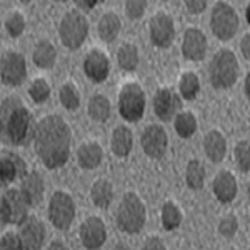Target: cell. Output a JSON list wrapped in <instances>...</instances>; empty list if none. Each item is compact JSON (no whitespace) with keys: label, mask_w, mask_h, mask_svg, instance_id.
I'll list each match as a JSON object with an SVG mask.
<instances>
[{"label":"cell","mask_w":250,"mask_h":250,"mask_svg":"<svg viewBox=\"0 0 250 250\" xmlns=\"http://www.w3.org/2000/svg\"><path fill=\"white\" fill-rule=\"evenodd\" d=\"M29 94L34 102L42 104V102H45L48 99V95H50V87H48V83L43 79H37L32 82V85L29 88Z\"/></svg>","instance_id":"cell-35"},{"label":"cell","mask_w":250,"mask_h":250,"mask_svg":"<svg viewBox=\"0 0 250 250\" xmlns=\"http://www.w3.org/2000/svg\"><path fill=\"white\" fill-rule=\"evenodd\" d=\"M2 134L14 145H27L34 140L35 124L34 117L22 105L19 97H7L2 102Z\"/></svg>","instance_id":"cell-2"},{"label":"cell","mask_w":250,"mask_h":250,"mask_svg":"<svg viewBox=\"0 0 250 250\" xmlns=\"http://www.w3.org/2000/svg\"><path fill=\"white\" fill-rule=\"evenodd\" d=\"M237 229H239V222H237V219L233 215L224 217L219 224V232L224 237H227V239H232V237L235 235Z\"/></svg>","instance_id":"cell-37"},{"label":"cell","mask_w":250,"mask_h":250,"mask_svg":"<svg viewBox=\"0 0 250 250\" xmlns=\"http://www.w3.org/2000/svg\"><path fill=\"white\" fill-rule=\"evenodd\" d=\"M145 205L140 197L128 192L122 197L117 210V225L125 233H139L145 225Z\"/></svg>","instance_id":"cell-3"},{"label":"cell","mask_w":250,"mask_h":250,"mask_svg":"<svg viewBox=\"0 0 250 250\" xmlns=\"http://www.w3.org/2000/svg\"><path fill=\"white\" fill-rule=\"evenodd\" d=\"M120 19L115 14H105L99 22V35L104 42H114L120 34Z\"/></svg>","instance_id":"cell-26"},{"label":"cell","mask_w":250,"mask_h":250,"mask_svg":"<svg viewBox=\"0 0 250 250\" xmlns=\"http://www.w3.org/2000/svg\"><path fill=\"white\" fill-rule=\"evenodd\" d=\"M2 82L5 85L10 87H17L25 80L27 75V65H25V59L22 54L17 52H7L2 57Z\"/></svg>","instance_id":"cell-10"},{"label":"cell","mask_w":250,"mask_h":250,"mask_svg":"<svg viewBox=\"0 0 250 250\" xmlns=\"http://www.w3.org/2000/svg\"><path fill=\"white\" fill-rule=\"evenodd\" d=\"M180 105H182L180 97L170 88H160L154 97V112L164 122H168L170 119H173Z\"/></svg>","instance_id":"cell-17"},{"label":"cell","mask_w":250,"mask_h":250,"mask_svg":"<svg viewBox=\"0 0 250 250\" xmlns=\"http://www.w3.org/2000/svg\"><path fill=\"white\" fill-rule=\"evenodd\" d=\"M5 27H7V32L10 34V37H19L20 34L25 29V19L15 12V14L9 15V19L5 20Z\"/></svg>","instance_id":"cell-36"},{"label":"cell","mask_w":250,"mask_h":250,"mask_svg":"<svg viewBox=\"0 0 250 250\" xmlns=\"http://www.w3.org/2000/svg\"><path fill=\"white\" fill-rule=\"evenodd\" d=\"M104 157V150L97 142H88L83 144L82 147L79 148L77 152V159H79V165L82 168H95L99 167L100 162H102Z\"/></svg>","instance_id":"cell-22"},{"label":"cell","mask_w":250,"mask_h":250,"mask_svg":"<svg viewBox=\"0 0 250 250\" xmlns=\"http://www.w3.org/2000/svg\"><path fill=\"white\" fill-rule=\"evenodd\" d=\"M245 17H247V22L250 23V3H249V7H247V10H245Z\"/></svg>","instance_id":"cell-47"},{"label":"cell","mask_w":250,"mask_h":250,"mask_svg":"<svg viewBox=\"0 0 250 250\" xmlns=\"http://www.w3.org/2000/svg\"><path fill=\"white\" fill-rule=\"evenodd\" d=\"M20 190L25 195V199L29 200V204L32 207L39 205L43 200V192H45V187H43V180L40 177V173L37 172H29L25 179H22V184H20Z\"/></svg>","instance_id":"cell-19"},{"label":"cell","mask_w":250,"mask_h":250,"mask_svg":"<svg viewBox=\"0 0 250 250\" xmlns=\"http://www.w3.org/2000/svg\"><path fill=\"white\" fill-rule=\"evenodd\" d=\"M235 164L242 172H249L250 170V144L242 140L235 145Z\"/></svg>","instance_id":"cell-34"},{"label":"cell","mask_w":250,"mask_h":250,"mask_svg":"<svg viewBox=\"0 0 250 250\" xmlns=\"http://www.w3.org/2000/svg\"><path fill=\"white\" fill-rule=\"evenodd\" d=\"M179 90H180V95H182L185 100L195 99L200 90V80L197 77V74H193V72H185L182 77H180Z\"/></svg>","instance_id":"cell-30"},{"label":"cell","mask_w":250,"mask_h":250,"mask_svg":"<svg viewBox=\"0 0 250 250\" xmlns=\"http://www.w3.org/2000/svg\"><path fill=\"white\" fill-rule=\"evenodd\" d=\"M112 250H130V249H128L127 245H124V244H117Z\"/></svg>","instance_id":"cell-46"},{"label":"cell","mask_w":250,"mask_h":250,"mask_svg":"<svg viewBox=\"0 0 250 250\" xmlns=\"http://www.w3.org/2000/svg\"><path fill=\"white\" fill-rule=\"evenodd\" d=\"M210 27L219 40H230L239 30V15L227 2H217L212 9Z\"/></svg>","instance_id":"cell-7"},{"label":"cell","mask_w":250,"mask_h":250,"mask_svg":"<svg viewBox=\"0 0 250 250\" xmlns=\"http://www.w3.org/2000/svg\"><path fill=\"white\" fill-rule=\"evenodd\" d=\"M70 127L62 117L47 115L37 122L34 147L47 168H59L70 157Z\"/></svg>","instance_id":"cell-1"},{"label":"cell","mask_w":250,"mask_h":250,"mask_svg":"<svg viewBox=\"0 0 250 250\" xmlns=\"http://www.w3.org/2000/svg\"><path fill=\"white\" fill-rule=\"evenodd\" d=\"M117 60H119L120 68H124V70H127V72L135 70L137 65H139V50H137V47L132 45V43H124V45L119 48Z\"/></svg>","instance_id":"cell-28"},{"label":"cell","mask_w":250,"mask_h":250,"mask_svg":"<svg viewBox=\"0 0 250 250\" xmlns=\"http://www.w3.org/2000/svg\"><path fill=\"white\" fill-rule=\"evenodd\" d=\"M240 50H242V54H244V57L250 60V34L244 35V39H242V42H240Z\"/></svg>","instance_id":"cell-42"},{"label":"cell","mask_w":250,"mask_h":250,"mask_svg":"<svg viewBox=\"0 0 250 250\" xmlns=\"http://www.w3.org/2000/svg\"><path fill=\"white\" fill-rule=\"evenodd\" d=\"M32 59H34L35 65L40 68H52L55 63V59H57V52H55V47L50 42L42 40L35 45Z\"/></svg>","instance_id":"cell-24"},{"label":"cell","mask_w":250,"mask_h":250,"mask_svg":"<svg viewBox=\"0 0 250 250\" xmlns=\"http://www.w3.org/2000/svg\"><path fill=\"white\" fill-rule=\"evenodd\" d=\"M145 110V95L139 83L130 82L120 90L119 112L128 122H139Z\"/></svg>","instance_id":"cell-8"},{"label":"cell","mask_w":250,"mask_h":250,"mask_svg":"<svg viewBox=\"0 0 250 250\" xmlns=\"http://www.w3.org/2000/svg\"><path fill=\"white\" fill-rule=\"evenodd\" d=\"M175 130L182 139H188L197 130V119L192 112H182L175 117Z\"/></svg>","instance_id":"cell-32"},{"label":"cell","mask_w":250,"mask_h":250,"mask_svg":"<svg viewBox=\"0 0 250 250\" xmlns=\"http://www.w3.org/2000/svg\"><path fill=\"white\" fill-rule=\"evenodd\" d=\"M75 217V204L67 192L57 190L48 204V219L59 230H67Z\"/></svg>","instance_id":"cell-9"},{"label":"cell","mask_w":250,"mask_h":250,"mask_svg":"<svg viewBox=\"0 0 250 250\" xmlns=\"http://www.w3.org/2000/svg\"><path fill=\"white\" fill-rule=\"evenodd\" d=\"M90 197L94 200V204L100 208H108V205L114 200V188L108 180L99 179L92 185L90 188Z\"/></svg>","instance_id":"cell-25"},{"label":"cell","mask_w":250,"mask_h":250,"mask_svg":"<svg viewBox=\"0 0 250 250\" xmlns=\"http://www.w3.org/2000/svg\"><path fill=\"white\" fill-rule=\"evenodd\" d=\"M59 99H60V104L65 108H68V110H75V108H79L80 105V97L72 83H65V85L60 87Z\"/></svg>","instance_id":"cell-33"},{"label":"cell","mask_w":250,"mask_h":250,"mask_svg":"<svg viewBox=\"0 0 250 250\" xmlns=\"http://www.w3.org/2000/svg\"><path fill=\"white\" fill-rule=\"evenodd\" d=\"M142 250H167V249H165L164 242L160 239H157V237H150V239L144 244Z\"/></svg>","instance_id":"cell-41"},{"label":"cell","mask_w":250,"mask_h":250,"mask_svg":"<svg viewBox=\"0 0 250 250\" xmlns=\"http://www.w3.org/2000/svg\"><path fill=\"white\" fill-rule=\"evenodd\" d=\"M145 9H147V2H142V0L125 2V14H127L128 19H140L144 15Z\"/></svg>","instance_id":"cell-39"},{"label":"cell","mask_w":250,"mask_h":250,"mask_svg":"<svg viewBox=\"0 0 250 250\" xmlns=\"http://www.w3.org/2000/svg\"><path fill=\"white\" fill-rule=\"evenodd\" d=\"M27 164L20 159L17 154H3L0 160V182L2 185L14 182L15 179H25L27 177Z\"/></svg>","instance_id":"cell-18"},{"label":"cell","mask_w":250,"mask_h":250,"mask_svg":"<svg viewBox=\"0 0 250 250\" xmlns=\"http://www.w3.org/2000/svg\"><path fill=\"white\" fill-rule=\"evenodd\" d=\"M210 72V82L215 88H230L239 77V62L232 50L217 52L208 67Z\"/></svg>","instance_id":"cell-4"},{"label":"cell","mask_w":250,"mask_h":250,"mask_svg":"<svg viewBox=\"0 0 250 250\" xmlns=\"http://www.w3.org/2000/svg\"><path fill=\"white\" fill-rule=\"evenodd\" d=\"M182 54L185 59L199 62L204 60L207 54V37L202 30L199 29H188L185 30L182 40Z\"/></svg>","instance_id":"cell-16"},{"label":"cell","mask_w":250,"mask_h":250,"mask_svg":"<svg viewBox=\"0 0 250 250\" xmlns=\"http://www.w3.org/2000/svg\"><path fill=\"white\" fill-rule=\"evenodd\" d=\"M247 195H249V200H250V184H249V187H247Z\"/></svg>","instance_id":"cell-48"},{"label":"cell","mask_w":250,"mask_h":250,"mask_svg":"<svg viewBox=\"0 0 250 250\" xmlns=\"http://www.w3.org/2000/svg\"><path fill=\"white\" fill-rule=\"evenodd\" d=\"M107 230L100 217H88L80 227V240L88 250H97L105 244Z\"/></svg>","instance_id":"cell-14"},{"label":"cell","mask_w":250,"mask_h":250,"mask_svg":"<svg viewBox=\"0 0 250 250\" xmlns=\"http://www.w3.org/2000/svg\"><path fill=\"white\" fill-rule=\"evenodd\" d=\"M32 205L25 195L19 188H10L5 190L2 195V205H0V219L2 225L14 224L22 225L23 222L29 219V208Z\"/></svg>","instance_id":"cell-6"},{"label":"cell","mask_w":250,"mask_h":250,"mask_svg":"<svg viewBox=\"0 0 250 250\" xmlns=\"http://www.w3.org/2000/svg\"><path fill=\"white\" fill-rule=\"evenodd\" d=\"M185 7L190 14H202V12L207 9V2L205 0H187L185 2Z\"/></svg>","instance_id":"cell-40"},{"label":"cell","mask_w":250,"mask_h":250,"mask_svg":"<svg viewBox=\"0 0 250 250\" xmlns=\"http://www.w3.org/2000/svg\"><path fill=\"white\" fill-rule=\"evenodd\" d=\"M88 115L95 122H105L110 117V102L105 95H94L88 102Z\"/></svg>","instance_id":"cell-27"},{"label":"cell","mask_w":250,"mask_h":250,"mask_svg":"<svg viewBox=\"0 0 250 250\" xmlns=\"http://www.w3.org/2000/svg\"><path fill=\"white\" fill-rule=\"evenodd\" d=\"M142 148L150 159H160L167 152V134L160 125H148L142 134Z\"/></svg>","instance_id":"cell-11"},{"label":"cell","mask_w":250,"mask_h":250,"mask_svg":"<svg viewBox=\"0 0 250 250\" xmlns=\"http://www.w3.org/2000/svg\"><path fill=\"white\" fill-rule=\"evenodd\" d=\"M88 34V22L79 10H70L63 15L59 25V35L62 43L70 50H75L83 43Z\"/></svg>","instance_id":"cell-5"},{"label":"cell","mask_w":250,"mask_h":250,"mask_svg":"<svg viewBox=\"0 0 250 250\" xmlns=\"http://www.w3.org/2000/svg\"><path fill=\"white\" fill-rule=\"evenodd\" d=\"M185 180L192 190H200L205 182V168L199 160H190L185 172Z\"/></svg>","instance_id":"cell-29"},{"label":"cell","mask_w":250,"mask_h":250,"mask_svg":"<svg viewBox=\"0 0 250 250\" xmlns=\"http://www.w3.org/2000/svg\"><path fill=\"white\" fill-rule=\"evenodd\" d=\"M150 39L157 47H170L175 39V25L170 15L157 14L150 19Z\"/></svg>","instance_id":"cell-12"},{"label":"cell","mask_w":250,"mask_h":250,"mask_svg":"<svg viewBox=\"0 0 250 250\" xmlns=\"http://www.w3.org/2000/svg\"><path fill=\"white\" fill-rule=\"evenodd\" d=\"M132 144H134V137L130 128L119 125L112 134V152L117 157H127L132 150Z\"/></svg>","instance_id":"cell-23"},{"label":"cell","mask_w":250,"mask_h":250,"mask_svg":"<svg viewBox=\"0 0 250 250\" xmlns=\"http://www.w3.org/2000/svg\"><path fill=\"white\" fill-rule=\"evenodd\" d=\"M182 224V212L173 202H165L162 207V225L165 230H175Z\"/></svg>","instance_id":"cell-31"},{"label":"cell","mask_w":250,"mask_h":250,"mask_svg":"<svg viewBox=\"0 0 250 250\" xmlns=\"http://www.w3.org/2000/svg\"><path fill=\"white\" fill-rule=\"evenodd\" d=\"M0 250H23L22 240H20V237L14 232L3 233L2 240H0Z\"/></svg>","instance_id":"cell-38"},{"label":"cell","mask_w":250,"mask_h":250,"mask_svg":"<svg viewBox=\"0 0 250 250\" xmlns=\"http://www.w3.org/2000/svg\"><path fill=\"white\" fill-rule=\"evenodd\" d=\"M244 87H245V95L250 99V72L247 74V77H245V85Z\"/></svg>","instance_id":"cell-45"},{"label":"cell","mask_w":250,"mask_h":250,"mask_svg":"<svg viewBox=\"0 0 250 250\" xmlns=\"http://www.w3.org/2000/svg\"><path fill=\"white\" fill-rule=\"evenodd\" d=\"M48 250H68V247H67L65 244H62V242L55 240V242H52V244H50Z\"/></svg>","instance_id":"cell-43"},{"label":"cell","mask_w":250,"mask_h":250,"mask_svg":"<svg viewBox=\"0 0 250 250\" xmlns=\"http://www.w3.org/2000/svg\"><path fill=\"white\" fill-rule=\"evenodd\" d=\"M83 72L92 82L102 83L110 74V60L102 50H90L83 60Z\"/></svg>","instance_id":"cell-15"},{"label":"cell","mask_w":250,"mask_h":250,"mask_svg":"<svg viewBox=\"0 0 250 250\" xmlns=\"http://www.w3.org/2000/svg\"><path fill=\"white\" fill-rule=\"evenodd\" d=\"M213 193L224 204H229L237 195V180L230 172L224 170L213 180Z\"/></svg>","instance_id":"cell-20"},{"label":"cell","mask_w":250,"mask_h":250,"mask_svg":"<svg viewBox=\"0 0 250 250\" xmlns=\"http://www.w3.org/2000/svg\"><path fill=\"white\" fill-rule=\"evenodd\" d=\"M99 2H77V7L79 9H87V10H90L92 7H95Z\"/></svg>","instance_id":"cell-44"},{"label":"cell","mask_w":250,"mask_h":250,"mask_svg":"<svg viewBox=\"0 0 250 250\" xmlns=\"http://www.w3.org/2000/svg\"><path fill=\"white\" fill-rule=\"evenodd\" d=\"M204 150L212 162L219 164L227 154V142L219 130H210L204 139Z\"/></svg>","instance_id":"cell-21"},{"label":"cell","mask_w":250,"mask_h":250,"mask_svg":"<svg viewBox=\"0 0 250 250\" xmlns=\"http://www.w3.org/2000/svg\"><path fill=\"white\" fill-rule=\"evenodd\" d=\"M19 237L22 240L23 250H40L45 242V225L37 217H29L20 225Z\"/></svg>","instance_id":"cell-13"}]
</instances>
